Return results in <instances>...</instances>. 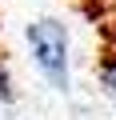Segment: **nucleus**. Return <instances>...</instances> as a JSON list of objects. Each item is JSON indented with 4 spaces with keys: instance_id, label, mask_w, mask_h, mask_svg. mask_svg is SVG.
Segmentation results:
<instances>
[{
    "instance_id": "nucleus-2",
    "label": "nucleus",
    "mask_w": 116,
    "mask_h": 120,
    "mask_svg": "<svg viewBox=\"0 0 116 120\" xmlns=\"http://www.w3.org/2000/svg\"><path fill=\"white\" fill-rule=\"evenodd\" d=\"M100 88L116 100V52H108V56L100 60Z\"/></svg>"
},
{
    "instance_id": "nucleus-1",
    "label": "nucleus",
    "mask_w": 116,
    "mask_h": 120,
    "mask_svg": "<svg viewBox=\"0 0 116 120\" xmlns=\"http://www.w3.org/2000/svg\"><path fill=\"white\" fill-rule=\"evenodd\" d=\"M24 40H28V52H32V64L40 68V76L56 88V92H68L72 88V76H68V60H72V40H68V28L60 20H32L24 28Z\"/></svg>"
},
{
    "instance_id": "nucleus-3",
    "label": "nucleus",
    "mask_w": 116,
    "mask_h": 120,
    "mask_svg": "<svg viewBox=\"0 0 116 120\" xmlns=\"http://www.w3.org/2000/svg\"><path fill=\"white\" fill-rule=\"evenodd\" d=\"M16 100V84H12V72H8V64L0 60V104H12Z\"/></svg>"
}]
</instances>
